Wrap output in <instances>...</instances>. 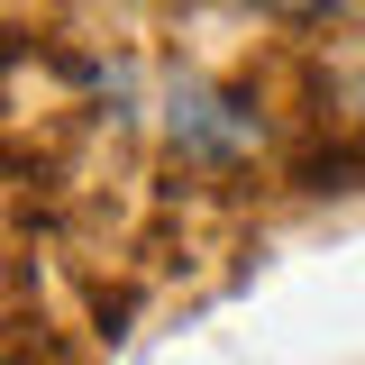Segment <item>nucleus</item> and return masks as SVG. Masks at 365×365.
<instances>
[{
    "label": "nucleus",
    "mask_w": 365,
    "mask_h": 365,
    "mask_svg": "<svg viewBox=\"0 0 365 365\" xmlns=\"http://www.w3.org/2000/svg\"><path fill=\"white\" fill-rule=\"evenodd\" d=\"M174 146H182V155H201V165H228V155L256 146V110H247L237 91L182 83V91H174Z\"/></svg>",
    "instance_id": "f257e3e1"
},
{
    "label": "nucleus",
    "mask_w": 365,
    "mask_h": 365,
    "mask_svg": "<svg viewBox=\"0 0 365 365\" xmlns=\"http://www.w3.org/2000/svg\"><path fill=\"white\" fill-rule=\"evenodd\" d=\"M274 9H319V0H274Z\"/></svg>",
    "instance_id": "f03ea898"
}]
</instances>
